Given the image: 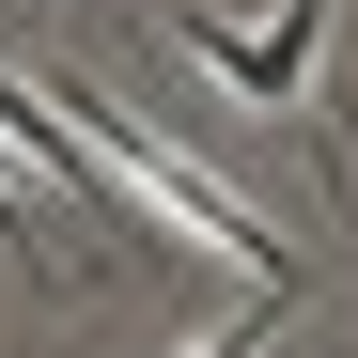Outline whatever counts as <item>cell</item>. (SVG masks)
Instances as JSON below:
<instances>
[{"label":"cell","instance_id":"cell-1","mask_svg":"<svg viewBox=\"0 0 358 358\" xmlns=\"http://www.w3.org/2000/svg\"><path fill=\"white\" fill-rule=\"evenodd\" d=\"M156 16V47H187L203 78H234V109H296L312 94V47H327V0H280L265 31H218L203 0H141Z\"/></svg>","mask_w":358,"mask_h":358},{"label":"cell","instance_id":"cell-3","mask_svg":"<svg viewBox=\"0 0 358 358\" xmlns=\"http://www.w3.org/2000/svg\"><path fill=\"white\" fill-rule=\"evenodd\" d=\"M0 265L47 280V234H31V187H16V156H0Z\"/></svg>","mask_w":358,"mask_h":358},{"label":"cell","instance_id":"cell-2","mask_svg":"<svg viewBox=\"0 0 358 358\" xmlns=\"http://www.w3.org/2000/svg\"><path fill=\"white\" fill-rule=\"evenodd\" d=\"M0 156H16V171H47V187H63V234H109V187H94V156L63 141V94H31L16 63H0Z\"/></svg>","mask_w":358,"mask_h":358}]
</instances>
